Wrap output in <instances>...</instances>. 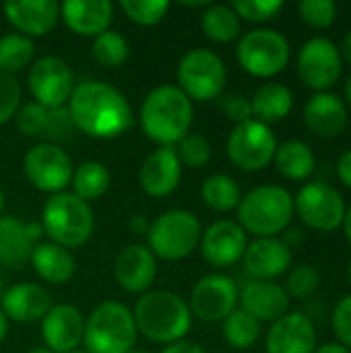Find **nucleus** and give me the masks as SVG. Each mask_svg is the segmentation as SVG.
Returning <instances> with one entry per match:
<instances>
[{"instance_id": "1", "label": "nucleus", "mask_w": 351, "mask_h": 353, "mask_svg": "<svg viewBox=\"0 0 351 353\" xmlns=\"http://www.w3.org/2000/svg\"><path fill=\"white\" fill-rule=\"evenodd\" d=\"M66 108L77 130L91 139H116L132 124L128 99L116 87L101 81H83L74 85Z\"/></svg>"}, {"instance_id": "2", "label": "nucleus", "mask_w": 351, "mask_h": 353, "mask_svg": "<svg viewBox=\"0 0 351 353\" xmlns=\"http://www.w3.org/2000/svg\"><path fill=\"white\" fill-rule=\"evenodd\" d=\"M139 120L147 139L161 147H174L188 134L192 101L178 85H159L143 99Z\"/></svg>"}, {"instance_id": "3", "label": "nucleus", "mask_w": 351, "mask_h": 353, "mask_svg": "<svg viewBox=\"0 0 351 353\" xmlns=\"http://www.w3.org/2000/svg\"><path fill=\"white\" fill-rule=\"evenodd\" d=\"M132 316L137 331L149 341L161 345L182 341L192 327L188 304L178 294L166 290L143 294L134 306Z\"/></svg>"}, {"instance_id": "4", "label": "nucleus", "mask_w": 351, "mask_h": 353, "mask_svg": "<svg viewBox=\"0 0 351 353\" xmlns=\"http://www.w3.org/2000/svg\"><path fill=\"white\" fill-rule=\"evenodd\" d=\"M294 215L292 194L277 184H263L252 188L240 199L238 219L244 232L259 238H277L279 232L288 230Z\"/></svg>"}, {"instance_id": "5", "label": "nucleus", "mask_w": 351, "mask_h": 353, "mask_svg": "<svg viewBox=\"0 0 351 353\" xmlns=\"http://www.w3.org/2000/svg\"><path fill=\"white\" fill-rule=\"evenodd\" d=\"M39 225L50 242L70 250L83 246L91 238L95 217L89 203L64 190L46 201Z\"/></svg>"}, {"instance_id": "6", "label": "nucleus", "mask_w": 351, "mask_h": 353, "mask_svg": "<svg viewBox=\"0 0 351 353\" xmlns=\"http://www.w3.org/2000/svg\"><path fill=\"white\" fill-rule=\"evenodd\" d=\"M137 325L130 308L120 302H101L85 321V352L126 353L137 343Z\"/></svg>"}, {"instance_id": "7", "label": "nucleus", "mask_w": 351, "mask_h": 353, "mask_svg": "<svg viewBox=\"0 0 351 353\" xmlns=\"http://www.w3.org/2000/svg\"><path fill=\"white\" fill-rule=\"evenodd\" d=\"M203 228L194 213L184 209H172L151 221L147 240L153 256L163 261H182L190 256L201 244Z\"/></svg>"}, {"instance_id": "8", "label": "nucleus", "mask_w": 351, "mask_h": 353, "mask_svg": "<svg viewBox=\"0 0 351 353\" xmlns=\"http://www.w3.org/2000/svg\"><path fill=\"white\" fill-rule=\"evenodd\" d=\"M236 56L248 74L269 79L288 66L290 41L275 29H252L240 37Z\"/></svg>"}, {"instance_id": "9", "label": "nucleus", "mask_w": 351, "mask_h": 353, "mask_svg": "<svg viewBox=\"0 0 351 353\" xmlns=\"http://www.w3.org/2000/svg\"><path fill=\"white\" fill-rule=\"evenodd\" d=\"M228 72L223 60L205 48L186 52L178 64V87L192 101L217 99L223 91Z\"/></svg>"}, {"instance_id": "10", "label": "nucleus", "mask_w": 351, "mask_h": 353, "mask_svg": "<svg viewBox=\"0 0 351 353\" xmlns=\"http://www.w3.org/2000/svg\"><path fill=\"white\" fill-rule=\"evenodd\" d=\"M225 149L230 161L236 168L244 172H259L273 161L277 151V139L267 124L252 118L242 124H236V128L228 137Z\"/></svg>"}, {"instance_id": "11", "label": "nucleus", "mask_w": 351, "mask_h": 353, "mask_svg": "<svg viewBox=\"0 0 351 353\" xmlns=\"http://www.w3.org/2000/svg\"><path fill=\"white\" fill-rule=\"evenodd\" d=\"M23 172L33 188L48 194H58L70 184L74 168L68 153L60 145L39 143L27 151Z\"/></svg>"}, {"instance_id": "12", "label": "nucleus", "mask_w": 351, "mask_h": 353, "mask_svg": "<svg viewBox=\"0 0 351 353\" xmlns=\"http://www.w3.org/2000/svg\"><path fill=\"white\" fill-rule=\"evenodd\" d=\"M300 219L317 232H333L345 219V201L337 188L327 182H308L294 199Z\"/></svg>"}, {"instance_id": "13", "label": "nucleus", "mask_w": 351, "mask_h": 353, "mask_svg": "<svg viewBox=\"0 0 351 353\" xmlns=\"http://www.w3.org/2000/svg\"><path fill=\"white\" fill-rule=\"evenodd\" d=\"M27 83L35 101L48 110L64 108L74 89L72 70L58 56H41L33 60L29 66Z\"/></svg>"}, {"instance_id": "14", "label": "nucleus", "mask_w": 351, "mask_h": 353, "mask_svg": "<svg viewBox=\"0 0 351 353\" xmlns=\"http://www.w3.org/2000/svg\"><path fill=\"white\" fill-rule=\"evenodd\" d=\"M343 70V60L339 48L327 37L308 39L298 54V74L302 83L310 89L327 91L333 87Z\"/></svg>"}, {"instance_id": "15", "label": "nucleus", "mask_w": 351, "mask_h": 353, "mask_svg": "<svg viewBox=\"0 0 351 353\" xmlns=\"http://www.w3.org/2000/svg\"><path fill=\"white\" fill-rule=\"evenodd\" d=\"M240 300L238 285L228 275H207L197 281L190 294V314L205 323L225 321Z\"/></svg>"}, {"instance_id": "16", "label": "nucleus", "mask_w": 351, "mask_h": 353, "mask_svg": "<svg viewBox=\"0 0 351 353\" xmlns=\"http://www.w3.org/2000/svg\"><path fill=\"white\" fill-rule=\"evenodd\" d=\"M248 246L246 232L240 223L230 219H219L211 223L201 236V252L203 259L217 269H225L242 261Z\"/></svg>"}, {"instance_id": "17", "label": "nucleus", "mask_w": 351, "mask_h": 353, "mask_svg": "<svg viewBox=\"0 0 351 353\" xmlns=\"http://www.w3.org/2000/svg\"><path fill=\"white\" fill-rule=\"evenodd\" d=\"M85 319L72 304H56L41 319V337L50 352L70 353L83 343Z\"/></svg>"}, {"instance_id": "18", "label": "nucleus", "mask_w": 351, "mask_h": 353, "mask_svg": "<svg viewBox=\"0 0 351 353\" xmlns=\"http://www.w3.org/2000/svg\"><path fill=\"white\" fill-rule=\"evenodd\" d=\"M157 275V261L143 244L124 246L114 261V277L128 294H147Z\"/></svg>"}, {"instance_id": "19", "label": "nucleus", "mask_w": 351, "mask_h": 353, "mask_svg": "<svg viewBox=\"0 0 351 353\" xmlns=\"http://www.w3.org/2000/svg\"><path fill=\"white\" fill-rule=\"evenodd\" d=\"M317 331L302 312H288L267 333V353H314Z\"/></svg>"}, {"instance_id": "20", "label": "nucleus", "mask_w": 351, "mask_h": 353, "mask_svg": "<svg viewBox=\"0 0 351 353\" xmlns=\"http://www.w3.org/2000/svg\"><path fill=\"white\" fill-rule=\"evenodd\" d=\"M2 10L17 33L27 37L50 33L60 19V4L54 0H10Z\"/></svg>"}, {"instance_id": "21", "label": "nucleus", "mask_w": 351, "mask_h": 353, "mask_svg": "<svg viewBox=\"0 0 351 353\" xmlns=\"http://www.w3.org/2000/svg\"><path fill=\"white\" fill-rule=\"evenodd\" d=\"M180 178L182 163L174 147H159L157 151L147 155L139 170L141 188L153 199H163L172 194L180 184Z\"/></svg>"}, {"instance_id": "22", "label": "nucleus", "mask_w": 351, "mask_h": 353, "mask_svg": "<svg viewBox=\"0 0 351 353\" xmlns=\"http://www.w3.org/2000/svg\"><path fill=\"white\" fill-rule=\"evenodd\" d=\"M242 263L254 281H273L290 269L292 248L279 238H259L246 246Z\"/></svg>"}, {"instance_id": "23", "label": "nucleus", "mask_w": 351, "mask_h": 353, "mask_svg": "<svg viewBox=\"0 0 351 353\" xmlns=\"http://www.w3.org/2000/svg\"><path fill=\"white\" fill-rule=\"evenodd\" d=\"M242 310L259 323H275L290 310V296L275 281H248L240 294Z\"/></svg>"}, {"instance_id": "24", "label": "nucleus", "mask_w": 351, "mask_h": 353, "mask_svg": "<svg viewBox=\"0 0 351 353\" xmlns=\"http://www.w3.org/2000/svg\"><path fill=\"white\" fill-rule=\"evenodd\" d=\"M52 308V300L46 288L37 283H17L2 292L0 310L8 321L35 323L41 321Z\"/></svg>"}, {"instance_id": "25", "label": "nucleus", "mask_w": 351, "mask_h": 353, "mask_svg": "<svg viewBox=\"0 0 351 353\" xmlns=\"http://www.w3.org/2000/svg\"><path fill=\"white\" fill-rule=\"evenodd\" d=\"M112 17L114 4L108 0H66L60 4V19L83 37H97L108 31Z\"/></svg>"}, {"instance_id": "26", "label": "nucleus", "mask_w": 351, "mask_h": 353, "mask_svg": "<svg viewBox=\"0 0 351 353\" xmlns=\"http://www.w3.org/2000/svg\"><path fill=\"white\" fill-rule=\"evenodd\" d=\"M41 234L43 230L37 223H25L17 217H0V265H25Z\"/></svg>"}, {"instance_id": "27", "label": "nucleus", "mask_w": 351, "mask_h": 353, "mask_svg": "<svg viewBox=\"0 0 351 353\" xmlns=\"http://www.w3.org/2000/svg\"><path fill=\"white\" fill-rule=\"evenodd\" d=\"M304 124L317 137L333 139L348 126V108L339 95L319 91L304 105Z\"/></svg>"}, {"instance_id": "28", "label": "nucleus", "mask_w": 351, "mask_h": 353, "mask_svg": "<svg viewBox=\"0 0 351 353\" xmlns=\"http://www.w3.org/2000/svg\"><path fill=\"white\" fill-rule=\"evenodd\" d=\"M29 261L35 273L52 285H62L74 275V256L54 242L35 244Z\"/></svg>"}, {"instance_id": "29", "label": "nucleus", "mask_w": 351, "mask_h": 353, "mask_svg": "<svg viewBox=\"0 0 351 353\" xmlns=\"http://www.w3.org/2000/svg\"><path fill=\"white\" fill-rule=\"evenodd\" d=\"M292 108H294V95L281 83L261 85L250 99V110H252L254 120H259L267 126L271 122L283 120L292 112Z\"/></svg>"}, {"instance_id": "30", "label": "nucleus", "mask_w": 351, "mask_h": 353, "mask_svg": "<svg viewBox=\"0 0 351 353\" xmlns=\"http://www.w3.org/2000/svg\"><path fill=\"white\" fill-rule=\"evenodd\" d=\"M273 161H275L277 172L283 178L298 180V182L308 180L317 168V159H314L310 145H306L304 141H298V139H292V141L277 145Z\"/></svg>"}, {"instance_id": "31", "label": "nucleus", "mask_w": 351, "mask_h": 353, "mask_svg": "<svg viewBox=\"0 0 351 353\" xmlns=\"http://www.w3.org/2000/svg\"><path fill=\"white\" fill-rule=\"evenodd\" d=\"M110 182H112L110 170L101 161H95V159L79 163V168L72 172V180H70L72 194L85 203L103 196L106 190L110 188Z\"/></svg>"}, {"instance_id": "32", "label": "nucleus", "mask_w": 351, "mask_h": 353, "mask_svg": "<svg viewBox=\"0 0 351 353\" xmlns=\"http://www.w3.org/2000/svg\"><path fill=\"white\" fill-rule=\"evenodd\" d=\"M201 27L203 33L217 43H230L238 39L242 31L240 17L228 4H209L201 17Z\"/></svg>"}, {"instance_id": "33", "label": "nucleus", "mask_w": 351, "mask_h": 353, "mask_svg": "<svg viewBox=\"0 0 351 353\" xmlns=\"http://www.w3.org/2000/svg\"><path fill=\"white\" fill-rule=\"evenodd\" d=\"M201 196L205 205L217 213H228L240 205L242 192L236 180L228 174H213L201 186Z\"/></svg>"}, {"instance_id": "34", "label": "nucleus", "mask_w": 351, "mask_h": 353, "mask_svg": "<svg viewBox=\"0 0 351 353\" xmlns=\"http://www.w3.org/2000/svg\"><path fill=\"white\" fill-rule=\"evenodd\" d=\"M35 56V46L31 37L21 33H6L0 37V70L12 74L31 66Z\"/></svg>"}, {"instance_id": "35", "label": "nucleus", "mask_w": 351, "mask_h": 353, "mask_svg": "<svg viewBox=\"0 0 351 353\" xmlns=\"http://www.w3.org/2000/svg\"><path fill=\"white\" fill-rule=\"evenodd\" d=\"M261 335V323L244 312L242 308H236L225 321H223V337L234 350H248L257 343Z\"/></svg>"}, {"instance_id": "36", "label": "nucleus", "mask_w": 351, "mask_h": 353, "mask_svg": "<svg viewBox=\"0 0 351 353\" xmlns=\"http://www.w3.org/2000/svg\"><path fill=\"white\" fill-rule=\"evenodd\" d=\"M91 52H93V58L101 66H106V68H118L128 58V41L118 31L108 29V31L99 33L97 37H93Z\"/></svg>"}, {"instance_id": "37", "label": "nucleus", "mask_w": 351, "mask_h": 353, "mask_svg": "<svg viewBox=\"0 0 351 353\" xmlns=\"http://www.w3.org/2000/svg\"><path fill=\"white\" fill-rule=\"evenodd\" d=\"M120 8L132 23L151 27L163 21L166 12L170 10V2L168 0H122Z\"/></svg>"}, {"instance_id": "38", "label": "nucleus", "mask_w": 351, "mask_h": 353, "mask_svg": "<svg viewBox=\"0 0 351 353\" xmlns=\"http://www.w3.org/2000/svg\"><path fill=\"white\" fill-rule=\"evenodd\" d=\"M176 153H178V159L182 165L186 168H192V170H199V168H205L209 161H211V143L207 141V137L199 134V132H188L180 143L178 147H174Z\"/></svg>"}, {"instance_id": "39", "label": "nucleus", "mask_w": 351, "mask_h": 353, "mask_svg": "<svg viewBox=\"0 0 351 353\" xmlns=\"http://www.w3.org/2000/svg\"><path fill=\"white\" fill-rule=\"evenodd\" d=\"M48 116H50L48 108H43L37 101H29L19 108V112L14 114V122L19 132H23L25 137L43 139L48 128Z\"/></svg>"}, {"instance_id": "40", "label": "nucleus", "mask_w": 351, "mask_h": 353, "mask_svg": "<svg viewBox=\"0 0 351 353\" xmlns=\"http://www.w3.org/2000/svg\"><path fill=\"white\" fill-rule=\"evenodd\" d=\"M321 283V275L312 265H298L290 271L288 281H285V292L290 298H310Z\"/></svg>"}, {"instance_id": "41", "label": "nucleus", "mask_w": 351, "mask_h": 353, "mask_svg": "<svg viewBox=\"0 0 351 353\" xmlns=\"http://www.w3.org/2000/svg\"><path fill=\"white\" fill-rule=\"evenodd\" d=\"M232 8L240 19H246L250 23H263L273 19L283 8V0H236Z\"/></svg>"}, {"instance_id": "42", "label": "nucleus", "mask_w": 351, "mask_h": 353, "mask_svg": "<svg viewBox=\"0 0 351 353\" xmlns=\"http://www.w3.org/2000/svg\"><path fill=\"white\" fill-rule=\"evenodd\" d=\"M298 10L304 23L319 29L331 27L337 17V4L333 0H302L298 4Z\"/></svg>"}, {"instance_id": "43", "label": "nucleus", "mask_w": 351, "mask_h": 353, "mask_svg": "<svg viewBox=\"0 0 351 353\" xmlns=\"http://www.w3.org/2000/svg\"><path fill=\"white\" fill-rule=\"evenodd\" d=\"M77 132V126L70 118V112L68 108H54L50 110V116H48V128H46V134H43V143H52V145H58V143H66L74 137Z\"/></svg>"}, {"instance_id": "44", "label": "nucleus", "mask_w": 351, "mask_h": 353, "mask_svg": "<svg viewBox=\"0 0 351 353\" xmlns=\"http://www.w3.org/2000/svg\"><path fill=\"white\" fill-rule=\"evenodd\" d=\"M21 108V85L12 74L0 70V124L14 118Z\"/></svg>"}, {"instance_id": "45", "label": "nucleus", "mask_w": 351, "mask_h": 353, "mask_svg": "<svg viewBox=\"0 0 351 353\" xmlns=\"http://www.w3.org/2000/svg\"><path fill=\"white\" fill-rule=\"evenodd\" d=\"M217 103L221 108V112L234 120L236 124H242L246 120H252V110H250V99L238 93H225L217 97Z\"/></svg>"}, {"instance_id": "46", "label": "nucleus", "mask_w": 351, "mask_h": 353, "mask_svg": "<svg viewBox=\"0 0 351 353\" xmlns=\"http://www.w3.org/2000/svg\"><path fill=\"white\" fill-rule=\"evenodd\" d=\"M333 331L339 339L341 345H345L348 350L351 347V294L341 298L333 310V319H331Z\"/></svg>"}, {"instance_id": "47", "label": "nucleus", "mask_w": 351, "mask_h": 353, "mask_svg": "<svg viewBox=\"0 0 351 353\" xmlns=\"http://www.w3.org/2000/svg\"><path fill=\"white\" fill-rule=\"evenodd\" d=\"M161 353H205V350L199 345V343H194V341H186V339H182V341H176V343H170V345H166Z\"/></svg>"}, {"instance_id": "48", "label": "nucleus", "mask_w": 351, "mask_h": 353, "mask_svg": "<svg viewBox=\"0 0 351 353\" xmlns=\"http://www.w3.org/2000/svg\"><path fill=\"white\" fill-rule=\"evenodd\" d=\"M337 174H339L341 182H343L348 188H351V149L341 155V159H339V163H337Z\"/></svg>"}, {"instance_id": "49", "label": "nucleus", "mask_w": 351, "mask_h": 353, "mask_svg": "<svg viewBox=\"0 0 351 353\" xmlns=\"http://www.w3.org/2000/svg\"><path fill=\"white\" fill-rule=\"evenodd\" d=\"M149 219L145 215H132L130 221H128V228L134 232V234H147L149 232Z\"/></svg>"}, {"instance_id": "50", "label": "nucleus", "mask_w": 351, "mask_h": 353, "mask_svg": "<svg viewBox=\"0 0 351 353\" xmlns=\"http://www.w3.org/2000/svg\"><path fill=\"white\" fill-rule=\"evenodd\" d=\"M314 353H351L345 345L341 343H323L321 347H317Z\"/></svg>"}, {"instance_id": "51", "label": "nucleus", "mask_w": 351, "mask_h": 353, "mask_svg": "<svg viewBox=\"0 0 351 353\" xmlns=\"http://www.w3.org/2000/svg\"><path fill=\"white\" fill-rule=\"evenodd\" d=\"M300 240H302V232H300L298 228H292V230H288V234H285V238H283V244H285L288 248H294Z\"/></svg>"}, {"instance_id": "52", "label": "nucleus", "mask_w": 351, "mask_h": 353, "mask_svg": "<svg viewBox=\"0 0 351 353\" xmlns=\"http://www.w3.org/2000/svg\"><path fill=\"white\" fill-rule=\"evenodd\" d=\"M341 60H345L348 64H351V31L345 33L343 41H341Z\"/></svg>"}, {"instance_id": "53", "label": "nucleus", "mask_w": 351, "mask_h": 353, "mask_svg": "<svg viewBox=\"0 0 351 353\" xmlns=\"http://www.w3.org/2000/svg\"><path fill=\"white\" fill-rule=\"evenodd\" d=\"M343 230H345V238L351 244V207L345 211V219H343Z\"/></svg>"}, {"instance_id": "54", "label": "nucleus", "mask_w": 351, "mask_h": 353, "mask_svg": "<svg viewBox=\"0 0 351 353\" xmlns=\"http://www.w3.org/2000/svg\"><path fill=\"white\" fill-rule=\"evenodd\" d=\"M6 333H8V319H6L4 312L0 310V341L6 337Z\"/></svg>"}, {"instance_id": "55", "label": "nucleus", "mask_w": 351, "mask_h": 353, "mask_svg": "<svg viewBox=\"0 0 351 353\" xmlns=\"http://www.w3.org/2000/svg\"><path fill=\"white\" fill-rule=\"evenodd\" d=\"M345 99H348V103L351 105V77L348 79V83H345Z\"/></svg>"}, {"instance_id": "56", "label": "nucleus", "mask_w": 351, "mask_h": 353, "mask_svg": "<svg viewBox=\"0 0 351 353\" xmlns=\"http://www.w3.org/2000/svg\"><path fill=\"white\" fill-rule=\"evenodd\" d=\"M29 353H54V352H50L48 347H35V350H31Z\"/></svg>"}, {"instance_id": "57", "label": "nucleus", "mask_w": 351, "mask_h": 353, "mask_svg": "<svg viewBox=\"0 0 351 353\" xmlns=\"http://www.w3.org/2000/svg\"><path fill=\"white\" fill-rule=\"evenodd\" d=\"M2 209H4V192L0 188V217H2Z\"/></svg>"}, {"instance_id": "58", "label": "nucleus", "mask_w": 351, "mask_h": 353, "mask_svg": "<svg viewBox=\"0 0 351 353\" xmlns=\"http://www.w3.org/2000/svg\"><path fill=\"white\" fill-rule=\"evenodd\" d=\"M126 353H149V352H145V350H134V347H132L130 352H126Z\"/></svg>"}, {"instance_id": "59", "label": "nucleus", "mask_w": 351, "mask_h": 353, "mask_svg": "<svg viewBox=\"0 0 351 353\" xmlns=\"http://www.w3.org/2000/svg\"><path fill=\"white\" fill-rule=\"evenodd\" d=\"M348 279H350V283H351V263H350V267H348Z\"/></svg>"}, {"instance_id": "60", "label": "nucleus", "mask_w": 351, "mask_h": 353, "mask_svg": "<svg viewBox=\"0 0 351 353\" xmlns=\"http://www.w3.org/2000/svg\"><path fill=\"white\" fill-rule=\"evenodd\" d=\"M0 296H2V277H0Z\"/></svg>"}, {"instance_id": "61", "label": "nucleus", "mask_w": 351, "mask_h": 353, "mask_svg": "<svg viewBox=\"0 0 351 353\" xmlns=\"http://www.w3.org/2000/svg\"><path fill=\"white\" fill-rule=\"evenodd\" d=\"M70 353H87V352H81V350H74V352H70Z\"/></svg>"}]
</instances>
